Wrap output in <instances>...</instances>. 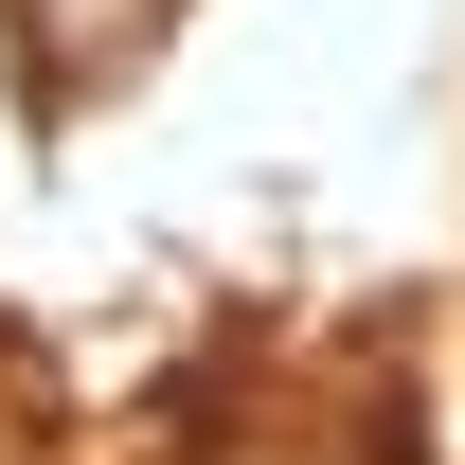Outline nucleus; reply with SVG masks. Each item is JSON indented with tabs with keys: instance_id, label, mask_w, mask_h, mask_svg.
<instances>
[{
	"instance_id": "f257e3e1",
	"label": "nucleus",
	"mask_w": 465,
	"mask_h": 465,
	"mask_svg": "<svg viewBox=\"0 0 465 465\" xmlns=\"http://www.w3.org/2000/svg\"><path fill=\"white\" fill-rule=\"evenodd\" d=\"M0 18H18V72H36L54 108H90V90H125V72L162 54L179 0H0Z\"/></svg>"
},
{
	"instance_id": "f03ea898",
	"label": "nucleus",
	"mask_w": 465,
	"mask_h": 465,
	"mask_svg": "<svg viewBox=\"0 0 465 465\" xmlns=\"http://www.w3.org/2000/svg\"><path fill=\"white\" fill-rule=\"evenodd\" d=\"M232 465H287V448H232Z\"/></svg>"
}]
</instances>
